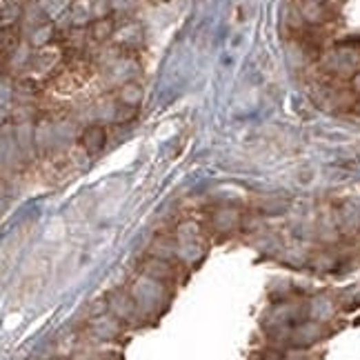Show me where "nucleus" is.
<instances>
[{"instance_id":"9d476101","label":"nucleus","mask_w":360,"mask_h":360,"mask_svg":"<svg viewBox=\"0 0 360 360\" xmlns=\"http://www.w3.org/2000/svg\"><path fill=\"white\" fill-rule=\"evenodd\" d=\"M318 3H325V5H329V7H336V5L343 3V0H318Z\"/></svg>"},{"instance_id":"20e7f679","label":"nucleus","mask_w":360,"mask_h":360,"mask_svg":"<svg viewBox=\"0 0 360 360\" xmlns=\"http://www.w3.org/2000/svg\"><path fill=\"white\" fill-rule=\"evenodd\" d=\"M60 63V52L54 47H49L47 45L40 49V54L36 56V67L40 69V72H49L52 67H56Z\"/></svg>"},{"instance_id":"39448f33","label":"nucleus","mask_w":360,"mask_h":360,"mask_svg":"<svg viewBox=\"0 0 360 360\" xmlns=\"http://www.w3.org/2000/svg\"><path fill=\"white\" fill-rule=\"evenodd\" d=\"M118 98H120V103L123 105H134L136 107L140 100H143V89H140L136 83H125L123 87H120Z\"/></svg>"},{"instance_id":"423d86ee","label":"nucleus","mask_w":360,"mask_h":360,"mask_svg":"<svg viewBox=\"0 0 360 360\" xmlns=\"http://www.w3.org/2000/svg\"><path fill=\"white\" fill-rule=\"evenodd\" d=\"M134 118H136V107L120 103L118 112H116V123H129V120H134Z\"/></svg>"},{"instance_id":"f257e3e1","label":"nucleus","mask_w":360,"mask_h":360,"mask_svg":"<svg viewBox=\"0 0 360 360\" xmlns=\"http://www.w3.org/2000/svg\"><path fill=\"white\" fill-rule=\"evenodd\" d=\"M298 14L312 27H323L334 18L332 7L325 3H318V0H298Z\"/></svg>"},{"instance_id":"9b49d317","label":"nucleus","mask_w":360,"mask_h":360,"mask_svg":"<svg viewBox=\"0 0 360 360\" xmlns=\"http://www.w3.org/2000/svg\"><path fill=\"white\" fill-rule=\"evenodd\" d=\"M356 112L360 114V100H358V103H356Z\"/></svg>"},{"instance_id":"1a4fd4ad","label":"nucleus","mask_w":360,"mask_h":360,"mask_svg":"<svg viewBox=\"0 0 360 360\" xmlns=\"http://www.w3.org/2000/svg\"><path fill=\"white\" fill-rule=\"evenodd\" d=\"M352 89L356 94H360V72H356L354 78H352Z\"/></svg>"},{"instance_id":"f03ea898","label":"nucleus","mask_w":360,"mask_h":360,"mask_svg":"<svg viewBox=\"0 0 360 360\" xmlns=\"http://www.w3.org/2000/svg\"><path fill=\"white\" fill-rule=\"evenodd\" d=\"M83 147L89 156H96L100 149L105 147V129L100 125L87 127L85 134H83Z\"/></svg>"},{"instance_id":"6e6552de","label":"nucleus","mask_w":360,"mask_h":360,"mask_svg":"<svg viewBox=\"0 0 360 360\" xmlns=\"http://www.w3.org/2000/svg\"><path fill=\"white\" fill-rule=\"evenodd\" d=\"M32 118V112H29V107H18L12 112V120L14 123H25V120Z\"/></svg>"},{"instance_id":"0eeeda50","label":"nucleus","mask_w":360,"mask_h":360,"mask_svg":"<svg viewBox=\"0 0 360 360\" xmlns=\"http://www.w3.org/2000/svg\"><path fill=\"white\" fill-rule=\"evenodd\" d=\"M16 92L18 94H36L38 87H36L34 80H20V83L16 85Z\"/></svg>"},{"instance_id":"7ed1b4c3","label":"nucleus","mask_w":360,"mask_h":360,"mask_svg":"<svg viewBox=\"0 0 360 360\" xmlns=\"http://www.w3.org/2000/svg\"><path fill=\"white\" fill-rule=\"evenodd\" d=\"M114 32H116V25H114L112 18H100L92 25V29H89V34H92V38L98 40V43H105V40H109L114 36Z\"/></svg>"}]
</instances>
